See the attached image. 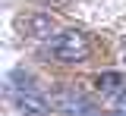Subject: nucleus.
<instances>
[{
  "mask_svg": "<svg viewBox=\"0 0 126 116\" xmlns=\"http://www.w3.org/2000/svg\"><path fill=\"white\" fill-rule=\"evenodd\" d=\"M50 50L60 63H85L88 53H92V44L79 28H69V32H60L50 41Z\"/></svg>",
  "mask_w": 126,
  "mask_h": 116,
  "instance_id": "obj_1",
  "label": "nucleus"
},
{
  "mask_svg": "<svg viewBox=\"0 0 126 116\" xmlns=\"http://www.w3.org/2000/svg\"><path fill=\"white\" fill-rule=\"evenodd\" d=\"M13 107H16V113H22V116H47V110H50V104L41 94H35V91H16Z\"/></svg>",
  "mask_w": 126,
  "mask_h": 116,
  "instance_id": "obj_2",
  "label": "nucleus"
},
{
  "mask_svg": "<svg viewBox=\"0 0 126 116\" xmlns=\"http://www.w3.org/2000/svg\"><path fill=\"white\" fill-rule=\"evenodd\" d=\"M54 104H57V110H63V113H69V116H79L85 107H92L88 97L82 91H76V88H63L60 94L54 97Z\"/></svg>",
  "mask_w": 126,
  "mask_h": 116,
  "instance_id": "obj_3",
  "label": "nucleus"
},
{
  "mask_svg": "<svg viewBox=\"0 0 126 116\" xmlns=\"http://www.w3.org/2000/svg\"><path fill=\"white\" fill-rule=\"evenodd\" d=\"M22 32L29 35V38H50L54 19L47 16V13H29V16L22 19Z\"/></svg>",
  "mask_w": 126,
  "mask_h": 116,
  "instance_id": "obj_4",
  "label": "nucleus"
},
{
  "mask_svg": "<svg viewBox=\"0 0 126 116\" xmlns=\"http://www.w3.org/2000/svg\"><path fill=\"white\" fill-rule=\"evenodd\" d=\"M123 85H126V79L120 72H101V75L94 79V88H98L101 94H123Z\"/></svg>",
  "mask_w": 126,
  "mask_h": 116,
  "instance_id": "obj_5",
  "label": "nucleus"
},
{
  "mask_svg": "<svg viewBox=\"0 0 126 116\" xmlns=\"http://www.w3.org/2000/svg\"><path fill=\"white\" fill-rule=\"evenodd\" d=\"M79 116H107V113H104V110H98V107H85Z\"/></svg>",
  "mask_w": 126,
  "mask_h": 116,
  "instance_id": "obj_6",
  "label": "nucleus"
},
{
  "mask_svg": "<svg viewBox=\"0 0 126 116\" xmlns=\"http://www.w3.org/2000/svg\"><path fill=\"white\" fill-rule=\"evenodd\" d=\"M113 113H117V116H126V94H120V104H117Z\"/></svg>",
  "mask_w": 126,
  "mask_h": 116,
  "instance_id": "obj_7",
  "label": "nucleus"
},
{
  "mask_svg": "<svg viewBox=\"0 0 126 116\" xmlns=\"http://www.w3.org/2000/svg\"><path fill=\"white\" fill-rule=\"evenodd\" d=\"M113 116H117V113H113Z\"/></svg>",
  "mask_w": 126,
  "mask_h": 116,
  "instance_id": "obj_8",
  "label": "nucleus"
}]
</instances>
